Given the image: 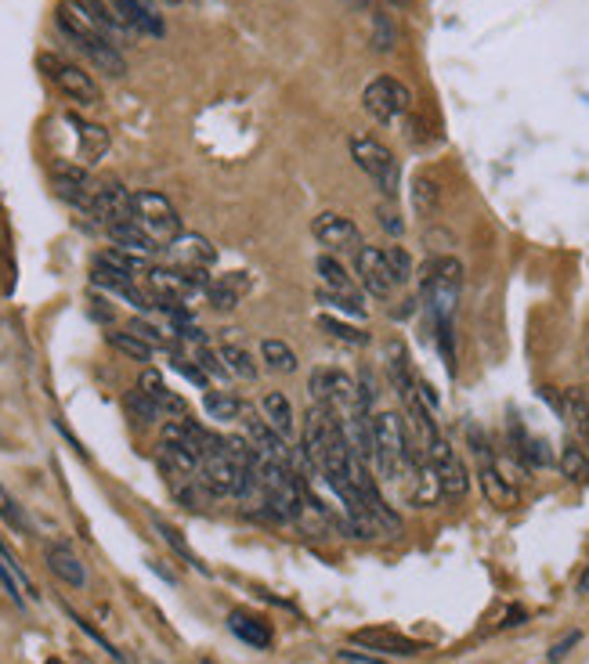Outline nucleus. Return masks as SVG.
<instances>
[{
	"mask_svg": "<svg viewBox=\"0 0 589 664\" xmlns=\"http://www.w3.org/2000/svg\"><path fill=\"white\" fill-rule=\"evenodd\" d=\"M423 307L431 315L434 336H438L441 358L456 372V347H452V318L459 307V293H463V264L456 257H434L423 268Z\"/></svg>",
	"mask_w": 589,
	"mask_h": 664,
	"instance_id": "f257e3e1",
	"label": "nucleus"
},
{
	"mask_svg": "<svg viewBox=\"0 0 589 664\" xmlns=\"http://www.w3.org/2000/svg\"><path fill=\"white\" fill-rule=\"evenodd\" d=\"M373 459H376V470L387 484H409V477L416 473L420 466V455L412 448V437L405 430L402 415L398 412H376L373 415Z\"/></svg>",
	"mask_w": 589,
	"mask_h": 664,
	"instance_id": "f03ea898",
	"label": "nucleus"
},
{
	"mask_svg": "<svg viewBox=\"0 0 589 664\" xmlns=\"http://www.w3.org/2000/svg\"><path fill=\"white\" fill-rule=\"evenodd\" d=\"M55 22H58V29L69 37V44H73L91 66H98V73L113 76V80L127 76V58L116 51V40L105 29L94 26V22H87L76 8L62 4V8H58Z\"/></svg>",
	"mask_w": 589,
	"mask_h": 664,
	"instance_id": "7ed1b4c3",
	"label": "nucleus"
},
{
	"mask_svg": "<svg viewBox=\"0 0 589 664\" xmlns=\"http://www.w3.org/2000/svg\"><path fill=\"white\" fill-rule=\"evenodd\" d=\"M351 159L358 163V170L369 177V181L380 188L387 199L398 195V181H402V170H398V159L394 152L376 141L369 134H355L351 138Z\"/></svg>",
	"mask_w": 589,
	"mask_h": 664,
	"instance_id": "20e7f679",
	"label": "nucleus"
},
{
	"mask_svg": "<svg viewBox=\"0 0 589 664\" xmlns=\"http://www.w3.org/2000/svg\"><path fill=\"white\" fill-rule=\"evenodd\" d=\"M145 282H149V296L156 300V311H160V307H167V304L192 300L196 293H207V286H210L207 271H188V268H178V264L149 268Z\"/></svg>",
	"mask_w": 589,
	"mask_h": 664,
	"instance_id": "39448f33",
	"label": "nucleus"
},
{
	"mask_svg": "<svg viewBox=\"0 0 589 664\" xmlns=\"http://www.w3.org/2000/svg\"><path fill=\"white\" fill-rule=\"evenodd\" d=\"M37 66H40V73L51 80L69 102H76V105H98L102 102V91H98V83L91 80V73H84V69L73 66V62H66L62 55L44 51L37 58Z\"/></svg>",
	"mask_w": 589,
	"mask_h": 664,
	"instance_id": "423d86ee",
	"label": "nucleus"
},
{
	"mask_svg": "<svg viewBox=\"0 0 589 664\" xmlns=\"http://www.w3.org/2000/svg\"><path fill=\"white\" fill-rule=\"evenodd\" d=\"M134 221L145 228L160 246L174 242L181 235V217L167 195L160 192H134Z\"/></svg>",
	"mask_w": 589,
	"mask_h": 664,
	"instance_id": "0eeeda50",
	"label": "nucleus"
},
{
	"mask_svg": "<svg viewBox=\"0 0 589 664\" xmlns=\"http://www.w3.org/2000/svg\"><path fill=\"white\" fill-rule=\"evenodd\" d=\"M362 105H365V112H369L373 120L394 123V120H402V116H409L412 91L394 76H376L369 87L362 91Z\"/></svg>",
	"mask_w": 589,
	"mask_h": 664,
	"instance_id": "6e6552de",
	"label": "nucleus"
},
{
	"mask_svg": "<svg viewBox=\"0 0 589 664\" xmlns=\"http://www.w3.org/2000/svg\"><path fill=\"white\" fill-rule=\"evenodd\" d=\"M87 213L102 224L105 232H109V228H116V224L134 221V195L127 192L120 181H98Z\"/></svg>",
	"mask_w": 589,
	"mask_h": 664,
	"instance_id": "1a4fd4ad",
	"label": "nucleus"
},
{
	"mask_svg": "<svg viewBox=\"0 0 589 664\" xmlns=\"http://www.w3.org/2000/svg\"><path fill=\"white\" fill-rule=\"evenodd\" d=\"M311 235L318 239V246H326V253H358V246H362V232H358V224L344 217V213H333V210H326V213H318L315 224H311Z\"/></svg>",
	"mask_w": 589,
	"mask_h": 664,
	"instance_id": "9d476101",
	"label": "nucleus"
},
{
	"mask_svg": "<svg viewBox=\"0 0 589 664\" xmlns=\"http://www.w3.org/2000/svg\"><path fill=\"white\" fill-rule=\"evenodd\" d=\"M427 462L434 466V473H438V484H441L445 498H463L470 491V473L463 466V459H459V452L445 441V437H438V441L431 444Z\"/></svg>",
	"mask_w": 589,
	"mask_h": 664,
	"instance_id": "9b49d317",
	"label": "nucleus"
},
{
	"mask_svg": "<svg viewBox=\"0 0 589 664\" xmlns=\"http://www.w3.org/2000/svg\"><path fill=\"white\" fill-rule=\"evenodd\" d=\"M51 181H55V192L73 203L80 210H91V199H94V188L98 181L84 170V166H73V163H58L51 170Z\"/></svg>",
	"mask_w": 589,
	"mask_h": 664,
	"instance_id": "f8f14e48",
	"label": "nucleus"
},
{
	"mask_svg": "<svg viewBox=\"0 0 589 664\" xmlns=\"http://www.w3.org/2000/svg\"><path fill=\"white\" fill-rule=\"evenodd\" d=\"M351 639H355L358 647L373 650V654H384V657H416L423 650V643L394 632V628H358Z\"/></svg>",
	"mask_w": 589,
	"mask_h": 664,
	"instance_id": "ddd939ff",
	"label": "nucleus"
},
{
	"mask_svg": "<svg viewBox=\"0 0 589 664\" xmlns=\"http://www.w3.org/2000/svg\"><path fill=\"white\" fill-rule=\"evenodd\" d=\"M355 268H358V278H362V286L369 289L373 296H391L398 289V282L391 275V268H387V257H384V249H373V246H365L355 253Z\"/></svg>",
	"mask_w": 589,
	"mask_h": 664,
	"instance_id": "4468645a",
	"label": "nucleus"
},
{
	"mask_svg": "<svg viewBox=\"0 0 589 664\" xmlns=\"http://www.w3.org/2000/svg\"><path fill=\"white\" fill-rule=\"evenodd\" d=\"M167 253L178 268H188V271H207L210 264L217 260V249L210 246V239L196 232H181L178 239L167 242Z\"/></svg>",
	"mask_w": 589,
	"mask_h": 664,
	"instance_id": "2eb2a0df",
	"label": "nucleus"
},
{
	"mask_svg": "<svg viewBox=\"0 0 589 664\" xmlns=\"http://www.w3.org/2000/svg\"><path fill=\"white\" fill-rule=\"evenodd\" d=\"M109 8L120 15L127 29L145 33V37H163V33H167V26H163V19L156 15V4H152V0H109Z\"/></svg>",
	"mask_w": 589,
	"mask_h": 664,
	"instance_id": "dca6fc26",
	"label": "nucleus"
},
{
	"mask_svg": "<svg viewBox=\"0 0 589 664\" xmlns=\"http://www.w3.org/2000/svg\"><path fill=\"white\" fill-rule=\"evenodd\" d=\"M250 286H254V282H250L246 271H228V275H217L207 286V300H210L214 311L228 315V311H235V307L243 304V296L250 293Z\"/></svg>",
	"mask_w": 589,
	"mask_h": 664,
	"instance_id": "f3484780",
	"label": "nucleus"
},
{
	"mask_svg": "<svg viewBox=\"0 0 589 664\" xmlns=\"http://www.w3.org/2000/svg\"><path fill=\"white\" fill-rule=\"evenodd\" d=\"M228 628L235 639H243L250 650H268L275 643V632L261 614H250V610H232L228 614Z\"/></svg>",
	"mask_w": 589,
	"mask_h": 664,
	"instance_id": "a211bd4d",
	"label": "nucleus"
},
{
	"mask_svg": "<svg viewBox=\"0 0 589 664\" xmlns=\"http://www.w3.org/2000/svg\"><path fill=\"white\" fill-rule=\"evenodd\" d=\"M44 560H47V571L62 581V585H69V589H84L87 585L84 564H80V556L69 549V545H47Z\"/></svg>",
	"mask_w": 589,
	"mask_h": 664,
	"instance_id": "6ab92c4d",
	"label": "nucleus"
},
{
	"mask_svg": "<svg viewBox=\"0 0 589 664\" xmlns=\"http://www.w3.org/2000/svg\"><path fill=\"white\" fill-rule=\"evenodd\" d=\"M138 390H141V394H145V398L156 401L160 412H163V415H170V419H185V415H188L185 398L174 394V390L167 387V379H163L156 369H145V372H141Z\"/></svg>",
	"mask_w": 589,
	"mask_h": 664,
	"instance_id": "aec40b11",
	"label": "nucleus"
},
{
	"mask_svg": "<svg viewBox=\"0 0 589 664\" xmlns=\"http://www.w3.org/2000/svg\"><path fill=\"white\" fill-rule=\"evenodd\" d=\"M109 239L116 242V249H127V253H134V257H145L152 260L160 253V242L152 239V235L141 228L138 221H127V224H116V228H109Z\"/></svg>",
	"mask_w": 589,
	"mask_h": 664,
	"instance_id": "412c9836",
	"label": "nucleus"
},
{
	"mask_svg": "<svg viewBox=\"0 0 589 664\" xmlns=\"http://www.w3.org/2000/svg\"><path fill=\"white\" fill-rule=\"evenodd\" d=\"M315 271H318V282H322V289L347 296V300H362L355 278L347 275L344 264H340L333 253H322V257H318V260H315Z\"/></svg>",
	"mask_w": 589,
	"mask_h": 664,
	"instance_id": "4be33fe9",
	"label": "nucleus"
},
{
	"mask_svg": "<svg viewBox=\"0 0 589 664\" xmlns=\"http://www.w3.org/2000/svg\"><path fill=\"white\" fill-rule=\"evenodd\" d=\"M0 585L8 589V596L15 600L19 607H22V603H26V596H22V592H19V585L26 589L30 596H37V589H33V581L26 578V571H22V564L15 560V556H11V549H8L4 542H0Z\"/></svg>",
	"mask_w": 589,
	"mask_h": 664,
	"instance_id": "5701e85b",
	"label": "nucleus"
},
{
	"mask_svg": "<svg viewBox=\"0 0 589 664\" xmlns=\"http://www.w3.org/2000/svg\"><path fill=\"white\" fill-rule=\"evenodd\" d=\"M66 4H69V8H76L87 22H94V26H98V29L109 33L113 40L127 29L123 22H120V15H116V11H113L109 4H105V0H66Z\"/></svg>",
	"mask_w": 589,
	"mask_h": 664,
	"instance_id": "b1692460",
	"label": "nucleus"
},
{
	"mask_svg": "<svg viewBox=\"0 0 589 664\" xmlns=\"http://www.w3.org/2000/svg\"><path fill=\"white\" fill-rule=\"evenodd\" d=\"M66 123H69V127H76V138H80V145H84L87 163H94L98 156H105V149H109V134H105V127L80 120V116H73V112L66 116Z\"/></svg>",
	"mask_w": 589,
	"mask_h": 664,
	"instance_id": "393cba45",
	"label": "nucleus"
},
{
	"mask_svg": "<svg viewBox=\"0 0 589 664\" xmlns=\"http://www.w3.org/2000/svg\"><path fill=\"white\" fill-rule=\"evenodd\" d=\"M261 412H264V423L272 426V430H279L282 437L293 434V405H290V398L282 394V390H272V394H264Z\"/></svg>",
	"mask_w": 589,
	"mask_h": 664,
	"instance_id": "a878e982",
	"label": "nucleus"
},
{
	"mask_svg": "<svg viewBox=\"0 0 589 664\" xmlns=\"http://www.w3.org/2000/svg\"><path fill=\"white\" fill-rule=\"evenodd\" d=\"M561 470L575 484H589V448L582 441H568L561 448Z\"/></svg>",
	"mask_w": 589,
	"mask_h": 664,
	"instance_id": "bb28decb",
	"label": "nucleus"
},
{
	"mask_svg": "<svg viewBox=\"0 0 589 664\" xmlns=\"http://www.w3.org/2000/svg\"><path fill=\"white\" fill-rule=\"evenodd\" d=\"M203 408L210 419H217V423H235L243 415V401L228 394V390H207V398H203Z\"/></svg>",
	"mask_w": 589,
	"mask_h": 664,
	"instance_id": "cd10ccee",
	"label": "nucleus"
},
{
	"mask_svg": "<svg viewBox=\"0 0 589 664\" xmlns=\"http://www.w3.org/2000/svg\"><path fill=\"white\" fill-rule=\"evenodd\" d=\"M261 358H264V365L272 372H282V376L297 372V354H293V347L286 340H264L261 343Z\"/></svg>",
	"mask_w": 589,
	"mask_h": 664,
	"instance_id": "c85d7f7f",
	"label": "nucleus"
},
{
	"mask_svg": "<svg viewBox=\"0 0 589 664\" xmlns=\"http://www.w3.org/2000/svg\"><path fill=\"white\" fill-rule=\"evenodd\" d=\"M217 354H221V361H225L228 376H235V379H257L254 354L246 351V347H239V343H225V347H221Z\"/></svg>",
	"mask_w": 589,
	"mask_h": 664,
	"instance_id": "c756f323",
	"label": "nucleus"
},
{
	"mask_svg": "<svg viewBox=\"0 0 589 664\" xmlns=\"http://www.w3.org/2000/svg\"><path fill=\"white\" fill-rule=\"evenodd\" d=\"M438 203H441V188L434 177H416L412 181V206H416V213H423V217H434L438 213Z\"/></svg>",
	"mask_w": 589,
	"mask_h": 664,
	"instance_id": "7c9ffc66",
	"label": "nucleus"
},
{
	"mask_svg": "<svg viewBox=\"0 0 589 664\" xmlns=\"http://www.w3.org/2000/svg\"><path fill=\"white\" fill-rule=\"evenodd\" d=\"M318 329H326V336H333L340 343H351V347H365V343H369V332L358 329V325L340 322V318H333V315H318Z\"/></svg>",
	"mask_w": 589,
	"mask_h": 664,
	"instance_id": "2f4dec72",
	"label": "nucleus"
},
{
	"mask_svg": "<svg viewBox=\"0 0 589 664\" xmlns=\"http://www.w3.org/2000/svg\"><path fill=\"white\" fill-rule=\"evenodd\" d=\"M98 260L102 264H109V268H116V271H123V275H149V268H152V260H145V257H134V253H127V249H105V253H98Z\"/></svg>",
	"mask_w": 589,
	"mask_h": 664,
	"instance_id": "473e14b6",
	"label": "nucleus"
},
{
	"mask_svg": "<svg viewBox=\"0 0 589 664\" xmlns=\"http://www.w3.org/2000/svg\"><path fill=\"white\" fill-rule=\"evenodd\" d=\"M152 527H156V531H160V538H163V542H167V545H170V549H174V553H178V556H181V560H185V564H192V567H196V571H203V574H207V567H203V564H199V556H196L192 549H188V542L181 538V531H178V527H174V524H167V520H163V517H152Z\"/></svg>",
	"mask_w": 589,
	"mask_h": 664,
	"instance_id": "72a5a7b5",
	"label": "nucleus"
},
{
	"mask_svg": "<svg viewBox=\"0 0 589 664\" xmlns=\"http://www.w3.org/2000/svg\"><path fill=\"white\" fill-rule=\"evenodd\" d=\"M109 343H113V347L120 351V354H127V358H134V361H152V351H156V347H152V343H145L141 336H134L131 329H123V332L116 329V332H109Z\"/></svg>",
	"mask_w": 589,
	"mask_h": 664,
	"instance_id": "f704fd0d",
	"label": "nucleus"
},
{
	"mask_svg": "<svg viewBox=\"0 0 589 664\" xmlns=\"http://www.w3.org/2000/svg\"><path fill=\"white\" fill-rule=\"evenodd\" d=\"M394 40H398L394 19L387 15V11L376 8V11H373V47H376L380 55H387V51H394Z\"/></svg>",
	"mask_w": 589,
	"mask_h": 664,
	"instance_id": "c9c22d12",
	"label": "nucleus"
},
{
	"mask_svg": "<svg viewBox=\"0 0 589 664\" xmlns=\"http://www.w3.org/2000/svg\"><path fill=\"white\" fill-rule=\"evenodd\" d=\"M0 520H4L11 531H19V535H26V531H30L26 509L15 502V495H11L4 484H0Z\"/></svg>",
	"mask_w": 589,
	"mask_h": 664,
	"instance_id": "e433bc0d",
	"label": "nucleus"
},
{
	"mask_svg": "<svg viewBox=\"0 0 589 664\" xmlns=\"http://www.w3.org/2000/svg\"><path fill=\"white\" fill-rule=\"evenodd\" d=\"M127 412H131L134 415V419L141 423V426H149V423H156L160 419V405H156V401H152V398H145V394H141V390H134V394H127Z\"/></svg>",
	"mask_w": 589,
	"mask_h": 664,
	"instance_id": "4c0bfd02",
	"label": "nucleus"
},
{
	"mask_svg": "<svg viewBox=\"0 0 589 664\" xmlns=\"http://www.w3.org/2000/svg\"><path fill=\"white\" fill-rule=\"evenodd\" d=\"M384 257H387V268H391L394 282H398V286H405V282L412 278V257L405 253L402 246H387Z\"/></svg>",
	"mask_w": 589,
	"mask_h": 664,
	"instance_id": "58836bf2",
	"label": "nucleus"
},
{
	"mask_svg": "<svg viewBox=\"0 0 589 664\" xmlns=\"http://www.w3.org/2000/svg\"><path fill=\"white\" fill-rule=\"evenodd\" d=\"M318 304H326V307H333V311H344L351 318H365V307L362 300H347V296H340V293H329V289H318Z\"/></svg>",
	"mask_w": 589,
	"mask_h": 664,
	"instance_id": "ea45409f",
	"label": "nucleus"
},
{
	"mask_svg": "<svg viewBox=\"0 0 589 664\" xmlns=\"http://www.w3.org/2000/svg\"><path fill=\"white\" fill-rule=\"evenodd\" d=\"M69 614V621H73L76 628H80V632H87L91 639H94V643H98L102 650H105V654H109L113 661H127V654H120V650H116L113 643H109V639H105L102 632H98V628H91V621H84V618H80V614L76 610H66Z\"/></svg>",
	"mask_w": 589,
	"mask_h": 664,
	"instance_id": "a19ab883",
	"label": "nucleus"
},
{
	"mask_svg": "<svg viewBox=\"0 0 589 664\" xmlns=\"http://www.w3.org/2000/svg\"><path fill=\"white\" fill-rule=\"evenodd\" d=\"M376 217H380V228L387 235H402L405 232V224H402V217H398V210L391 203H384L380 210H376Z\"/></svg>",
	"mask_w": 589,
	"mask_h": 664,
	"instance_id": "79ce46f5",
	"label": "nucleus"
},
{
	"mask_svg": "<svg viewBox=\"0 0 589 664\" xmlns=\"http://www.w3.org/2000/svg\"><path fill=\"white\" fill-rule=\"evenodd\" d=\"M579 639H582V632H568V639H561V643L550 650V664H557V661L568 657V654H572V647L579 643Z\"/></svg>",
	"mask_w": 589,
	"mask_h": 664,
	"instance_id": "37998d69",
	"label": "nucleus"
},
{
	"mask_svg": "<svg viewBox=\"0 0 589 664\" xmlns=\"http://www.w3.org/2000/svg\"><path fill=\"white\" fill-rule=\"evenodd\" d=\"M344 661H351V664H384V661H376V657H365V654H351V650H344V654H340Z\"/></svg>",
	"mask_w": 589,
	"mask_h": 664,
	"instance_id": "c03bdc74",
	"label": "nucleus"
},
{
	"mask_svg": "<svg viewBox=\"0 0 589 664\" xmlns=\"http://www.w3.org/2000/svg\"><path fill=\"white\" fill-rule=\"evenodd\" d=\"M582 394H586V408H589V387H582ZM582 444L589 448V430H586V441Z\"/></svg>",
	"mask_w": 589,
	"mask_h": 664,
	"instance_id": "a18cd8bd",
	"label": "nucleus"
},
{
	"mask_svg": "<svg viewBox=\"0 0 589 664\" xmlns=\"http://www.w3.org/2000/svg\"><path fill=\"white\" fill-rule=\"evenodd\" d=\"M579 592H589V571H586V578H582V585H579Z\"/></svg>",
	"mask_w": 589,
	"mask_h": 664,
	"instance_id": "49530a36",
	"label": "nucleus"
},
{
	"mask_svg": "<svg viewBox=\"0 0 589 664\" xmlns=\"http://www.w3.org/2000/svg\"><path fill=\"white\" fill-rule=\"evenodd\" d=\"M387 4H394V8H402V4H409V0H387Z\"/></svg>",
	"mask_w": 589,
	"mask_h": 664,
	"instance_id": "de8ad7c7",
	"label": "nucleus"
},
{
	"mask_svg": "<svg viewBox=\"0 0 589 664\" xmlns=\"http://www.w3.org/2000/svg\"><path fill=\"white\" fill-rule=\"evenodd\" d=\"M44 664H66V661H58V657H47Z\"/></svg>",
	"mask_w": 589,
	"mask_h": 664,
	"instance_id": "09e8293b",
	"label": "nucleus"
},
{
	"mask_svg": "<svg viewBox=\"0 0 589 664\" xmlns=\"http://www.w3.org/2000/svg\"><path fill=\"white\" fill-rule=\"evenodd\" d=\"M163 4H185V0H163Z\"/></svg>",
	"mask_w": 589,
	"mask_h": 664,
	"instance_id": "8fccbe9b",
	"label": "nucleus"
},
{
	"mask_svg": "<svg viewBox=\"0 0 589 664\" xmlns=\"http://www.w3.org/2000/svg\"><path fill=\"white\" fill-rule=\"evenodd\" d=\"M84 664H94V661H84Z\"/></svg>",
	"mask_w": 589,
	"mask_h": 664,
	"instance_id": "3c124183",
	"label": "nucleus"
},
{
	"mask_svg": "<svg viewBox=\"0 0 589 664\" xmlns=\"http://www.w3.org/2000/svg\"><path fill=\"white\" fill-rule=\"evenodd\" d=\"M203 664H210V661H203Z\"/></svg>",
	"mask_w": 589,
	"mask_h": 664,
	"instance_id": "603ef678",
	"label": "nucleus"
},
{
	"mask_svg": "<svg viewBox=\"0 0 589 664\" xmlns=\"http://www.w3.org/2000/svg\"><path fill=\"white\" fill-rule=\"evenodd\" d=\"M362 4H365V0H362Z\"/></svg>",
	"mask_w": 589,
	"mask_h": 664,
	"instance_id": "864d4df0",
	"label": "nucleus"
}]
</instances>
